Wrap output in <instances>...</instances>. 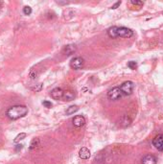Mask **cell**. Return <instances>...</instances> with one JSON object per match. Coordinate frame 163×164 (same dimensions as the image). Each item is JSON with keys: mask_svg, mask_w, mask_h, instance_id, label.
<instances>
[{"mask_svg": "<svg viewBox=\"0 0 163 164\" xmlns=\"http://www.w3.org/2000/svg\"><path fill=\"white\" fill-rule=\"evenodd\" d=\"M28 113V107L26 106H22V105H17V106H13L9 107L6 112L10 119L12 120H16L19 119L21 117H24L26 114Z\"/></svg>", "mask_w": 163, "mask_h": 164, "instance_id": "1", "label": "cell"}, {"mask_svg": "<svg viewBox=\"0 0 163 164\" xmlns=\"http://www.w3.org/2000/svg\"><path fill=\"white\" fill-rule=\"evenodd\" d=\"M107 35L112 38H130V37H132L133 32L132 30H130V29L126 28V27H116V26H113V27H110L109 30H107Z\"/></svg>", "mask_w": 163, "mask_h": 164, "instance_id": "2", "label": "cell"}, {"mask_svg": "<svg viewBox=\"0 0 163 164\" xmlns=\"http://www.w3.org/2000/svg\"><path fill=\"white\" fill-rule=\"evenodd\" d=\"M119 87L123 95H130L134 89V84L132 81H126Z\"/></svg>", "mask_w": 163, "mask_h": 164, "instance_id": "3", "label": "cell"}, {"mask_svg": "<svg viewBox=\"0 0 163 164\" xmlns=\"http://www.w3.org/2000/svg\"><path fill=\"white\" fill-rule=\"evenodd\" d=\"M122 96H123V93L121 92V90H120L119 87H113L109 91V92H107V97L112 101L119 100Z\"/></svg>", "mask_w": 163, "mask_h": 164, "instance_id": "4", "label": "cell"}, {"mask_svg": "<svg viewBox=\"0 0 163 164\" xmlns=\"http://www.w3.org/2000/svg\"><path fill=\"white\" fill-rule=\"evenodd\" d=\"M84 65V61L82 57H76L72 59V61H70V66L73 68V69H81L83 68Z\"/></svg>", "mask_w": 163, "mask_h": 164, "instance_id": "5", "label": "cell"}, {"mask_svg": "<svg viewBox=\"0 0 163 164\" xmlns=\"http://www.w3.org/2000/svg\"><path fill=\"white\" fill-rule=\"evenodd\" d=\"M153 145L158 151L163 152V134H158L155 137L153 140Z\"/></svg>", "mask_w": 163, "mask_h": 164, "instance_id": "6", "label": "cell"}, {"mask_svg": "<svg viewBox=\"0 0 163 164\" xmlns=\"http://www.w3.org/2000/svg\"><path fill=\"white\" fill-rule=\"evenodd\" d=\"M63 92H64V91L61 89V88L56 87V88H54V89L51 91L50 95H51V97L53 98L54 100H61V99H63Z\"/></svg>", "mask_w": 163, "mask_h": 164, "instance_id": "7", "label": "cell"}, {"mask_svg": "<svg viewBox=\"0 0 163 164\" xmlns=\"http://www.w3.org/2000/svg\"><path fill=\"white\" fill-rule=\"evenodd\" d=\"M73 125L76 128H81L86 124V118L83 115H76L72 120Z\"/></svg>", "mask_w": 163, "mask_h": 164, "instance_id": "8", "label": "cell"}, {"mask_svg": "<svg viewBox=\"0 0 163 164\" xmlns=\"http://www.w3.org/2000/svg\"><path fill=\"white\" fill-rule=\"evenodd\" d=\"M142 164H156V158L153 155H146L141 160Z\"/></svg>", "mask_w": 163, "mask_h": 164, "instance_id": "9", "label": "cell"}, {"mask_svg": "<svg viewBox=\"0 0 163 164\" xmlns=\"http://www.w3.org/2000/svg\"><path fill=\"white\" fill-rule=\"evenodd\" d=\"M91 156L90 151L86 148V147H83L80 151H79V156L82 159H88Z\"/></svg>", "mask_w": 163, "mask_h": 164, "instance_id": "10", "label": "cell"}, {"mask_svg": "<svg viewBox=\"0 0 163 164\" xmlns=\"http://www.w3.org/2000/svg\"><path fill=\"white\" fill-rule=\"evenodd\" d=\"M77 48H76V45L74 44H68L66 45L64 48H63V53L66 55V56H70L74 54L75 52H76Z\"/></svg>", "mask_w": 163, "mask_h": 164, "instance_id": "11", "label": "cell"}, {"mask_svg": "<svg viewBox=\"0 0 163 164\" xmlns=\"http://www.w3.org/2000/svg\"><path fill=\"white\" fill-rule=\"evenodd\" d=\"M75 98V93L73 91L71 90H66L63 92V99L64 101H72L74 100Z\"/></svg>", "mask_w": 163, "mask_h": 164, "instance_id": "12", "label": "cell"}, {"mask_svg": "<svg viewBox=\"0 0 163 164\" xmlns=\"http://www.w3.org/2000/svg\"><path fill=\"white\" fill-rule=\"evenodd\" d=\"M78 110H79V107L76 106V105H74V106H70L66 110V114L67 115H71V114H74L75 112H77Z\"/></svg>", "mask_w": 163, "mask_h": 164, "instance_id": "13", "label": "cell"}, {"mask_svg": "<svg viewBox=\"0 0 163 164\" xmlns=\"http://www.w3.org/2000/svg\"><path fill=\"white\" fill-rule=\"evenodd\" d=\"M120 122H121V125L123 127H126V126H129L130 124V119L127 115H124L121 119H120Z\"/></svg>", "mask_w": 163, "mask_h": 164, "instance_id": "14", "label": "cell"}, {"mask_svg": "<svg viewBox=\"0 0 163 164\" xmlns=\"http://www.w3.org/2000/svg\"><path fill=\"white\" fill-rule=\"evenodd\" d=\"M38 145H40V139H38V138H34L32 140L31 144H30V150L36 149Z\"/></svg>", "mask_w": 163, "mask_h": 164, "instance_id": "15", "label": "cell"}, {"mask_svg": "<svg viewBox=\"0 0 163 164\" xmlns=\"http://www.w3.org/2000/svg\"><path fill=\"white\" fill-rule=\"evenodd\" d=\"M26 137V133H19L17 136L15 137V138L14 139V143H18L19 141H21V140H23L24 138Z\"/></svg>", "mask_w": 163, "mask_h": 164, "instance_id": "16", "label": "cell"}, {"mask_svg": "<svg viewBox=\"0 0 163 164\" xmlns=\"http://www.w3.org/2000/svg\"><path fill=\"white\" fill-rule=\"evenodd\" d=\"M23 14L26 15H29L32 14V8L29 7V6H25L23 8Z\"/></svg>", "mask_w": 163, "mask_h": 164, "instance_id": "17", "label": "cell"}, {"mask_svg": "<svg viewBox=\"0 0 163 164\" xmlns=\"http://www.w3.org/2000/svg\"><path fill=\"white\" fill-rule=\"evenodd\" d=\"M128 66L130 68V69H132V70H134L136 67H137V64L135 63V61H129V64H128Z\"/></svg>", "mask_w": 163, "mask_h": 164, "instance_id": "18", "label": "cell"}, {"mask_svg": "<svg viewBox=\"0 0 163 164\" xmlns=\"http://www.w3.org/2000/svg\"><path fill=\"white\" fill-rule=\"evenodd\" d=\"M130 3H132V5H136V6H143V4H144L142 1H137V0H132Z\"/></svg>", "mask_w": 163, "mask_h": 164, "instance_id": "19", "label": "cell"}, {"mask_svg": "<svg viewBox=\"0 0 163 164\" xmlns=\"http://www.w3.org/2000/svg\"><path fill=\"white\" fill-rule=\"evenodd\" d=\"M43 106L45 107H47V109H50V107H52V103L51 102H49V101H43Z\"/></svg>", "mask_w": 163, "mask_h": 164, "instance_id": "20", "label": "cell"}, {"mask_svg": "<svg viewBox=\"0 0 163 164\" xmlns=\"http://www.w3.org/2000/svg\"><path fill=\"white\" fill-rule=\"evenodd\" d=\"M120 5H121V1H118V2H116L115 4H114V5L112 6V7L110 8V9H112V10H115V9H117V8H118Z\"/></svg>", "mask_w": 163, "mask_h": 164, "instance_id": "21", "label": "cell"}, {"mask_svg": "<svg viewBox=\"0 0 163 164\" xmlns=\"http://www.w3.org/2000/svg\"><path fill=\"white\" fill-rule=\"evenodd\" d=\"M41 88H42V84H38V87H35L34 88H33V89H34L35 91H40V90H41Z\"/></svg>", "mask_w": 163, "mask_h": 164, "instance_id": "22", "label": "cell"}, {"mask_svg": "<svg viewBox=\"0 0 163 164\" xmlns=\"http://www.w3.org/2000/svg\"><path fill=\"white\" fill-rule=\"evenodd\" d=\"M22 147H23V145H21V144H18V145H16L15 147V151H19L22 149Z\"/></svg>", "mask_w": 163, "mask_h": 164, "instance_id": "23", "label": "cell"}, {"mask_svg": "<svg viewBox=\"0 0 163 164\" xmlns=\"http://www.w3.org/2000/svg\"><path fill=\"white\" fill-rule=\"evenodd\" d=\"M162 14H163V13H162Z\"/></svg>", "mask_w": 163, "mask_h": 164, "instance_id": "24", "label": "cell"}]
</instances>
